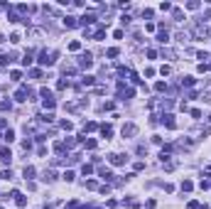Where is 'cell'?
Masks as SVG:
<instances>
[{"label":"cell","mask_w":211,"mask_h":209,"mask_svg":"<svg viewBox=\"0 0 211 209\" xmlns=\"http://www.w3.org/2000/svg\"><path fill=\"white\" fill-rule=\"evenodd\" d=\"M64 25H66V27H76V25H79V22H76V17H71V15H66V17H64Z\"/></svg>","instance_id":"7c38bea8"},{"label":"cell","mask_w":211,"mask_h":209,"mask_svg":"<svg viewBox=\"0 0 211 209\" xmlns=\"http://www.w3.org/2000/svg\"><path fill=\"white\" fill-rule=\"evenodd\" d=\"M74 177H76V175L71 172V170H66V172H64V180H66V182H74Z\"/></svg>","instance_id":"cb8c5ba5"},{"label":"cell","mask_w":211,"mask_h":209,"mask_svg":"<svg viewBox=\"0 0 211 209\" xmlns=\"http://www.w3.org/2000/svg\"><path fill=\"white\" fill-rule=\"evenodd\" d=\"M44 180H54V170H47V172H44Z\"/></svg>","instance_id":"8d00e7d4"},{"label":"cell","mask_w":211,"mask_h":209,"mask_svg":"<svg viewBox=\"0 0 211 209\" xmlns=\"http://www.w3.org/2000/svg\"><path fill=\"white\" fill-rule=\"evenodd\" d=\"M0 177H3V180H10V177H12V172H10V170H5V172H0Z\"/></svg>","instance_id":"e575fe53"},{"label":"cell","mask_w":211,"mask_h":209,"mask_svg":"<svg viewBox=\"0 0 211 209\" xmlns=\"http://www.w3.org/2000/svg\"><path fill=\"white\" fill-rule=\"evenodd\" d=\"M69 49H71V52H79V49H81V44H79V42H71V44H69Z\"/></svg>","instance_id":"836d02e7"},{"label":"cell","mask_w":211,"mask_h":209,"mask_svg":"<svg viewBox=\"0 0 211 209\" xmlns=\"http://www.w3.org/2000/svg\"><path fill=\"white\" fill-rule=\"evenodd\" d=\"M81 172H84V175H91V172H93V167H91V165H84V167H81Z\"/></svg>","instance_id":"d6a6232c"},{"label":"cell","mask_w":211,"mask_h":209,"mask_svg":"<svg viewBox=\"0 0 211 209\" xmlns=\"http://www.w3.org/2000/svg\"><path fill=\"white\" fill-rule=\"evenodd\" d=\"M138 133V126L135 123H125L123 126V138H130V136H135Z\"/></svg>","instance_id":"277c9868"},{"label":"cell","mask_w":211,"mask_h":209,"mask_svg":"<svg viewBox=\"0 0 211 209\" xmlns=\"http://www.w3.org/2000/svg\"><path fill=\"white\" fill-rule=\"evenodd\" d=\"M93 22H96V15H91V12L81 17V25H93Z\"/></svg>","instance_id":"30bf717a"},{"label":"cell","mask_w":211,"mask_h":209,"mask_svg":"<svg viewBox=\"0 0 211 209\" xmlns=\"http://www.w3.org/2000/svg\"><path fill=\"white\" fill-rule=\"evenodd\" d=\"M12 197H15V204L17 207H27V197L22 192H17V189H12Z\"/></svg>","instance_id":"5b68a950"},{"label":"cell","mask_w":211,"mask_h":209,"mask_svg":"<svg viewBox=\"0 0 211 209\" xmlns=\"http://www.w3.org/2000/svg\"><path fill=\"white\" fill-rule=\"evenodd\" d=\"M69 209H81V204H79V202H71V204H69Z\"/></svg>","instance_id":"74e56055"},{"label":"cell","mask_w":211,"mask_h":209,"mask_svg":"<svg viewBox=\"0 0 211 209\" xmlns=\"http://www.w3.org/2000/svg\"><path fill=\"white\" fill-rule=\"evenodd\" d=\"M3 138H5L8 143H12V140H15V130H5V136H3Z\"/></svg>","instance_id":"2e32d148"},{"label":"cell","mask_w":211,"mask_h":209,"mask_svg":"<svg viewBox=\"0 0 211 209\" xmlns=\"http://www.w3.org/2000/svg\"><path fill=\"white\" fill-rule=\"evenodd\" d=\"M79 67H81V69H91V67H93V57H91V52H84V54L79 57Z\"/></svg>","instance_id":"7a4b0ae2"},{"label":"cell","mask_w":211,"mask_h":209,"mask_svg":"<svg viewBox=\"0 0 211 209\" xmlns=\"http://www.w3.org/2000/svg\"><path fill=\"white\" fill-rule=\"evenodd\" d=\"M165 89H167L165 81H157V84H155V91H165Z\"/></svg>","instance_id":"f546056e"},{"label":"cell","mask_w":211,"mask_h":209,"mask_svg":"<svg viewBox=\"0 0 211 209\" xmlns=\"http://www.w3.org/2000/svg\"><path fill=\"white\" fill-rule=\"evenodd\" d=\"M160 74H162V77H167V74H172V67H167V64H165V67L160 69Z\"/></svg>","instance_id":"4316f807"},{"label":"cell","mask_w":211,"mask_h":209,"mask_svg":"<svg viewBox=\"0 0 211 209\" xmlns=\"http://www.w3.org/2000/svg\"><path fill=\"white\" fill-rule=\"evenodd\" d=\"M209 187H211V182H209Z\"/></svg>","instance_id":"ab89813d"},{"label":"cell","mask_w":211,"mask_h":209,"mask_svg":"<svg viewBox=\"0 0 211 209\" xmlns=\"http://www.w3.org/2000/svg\"><path fill=\"white\" fill-rule=\"evenodd\" d=\"M191 187H194V185H191L189 180H184V182H182V189H184V192H191Z\"/></svg>","instance_id":"7402d4cb"},{"label":"cell","mask_w":211,"mask_h":209,"mask_svg":"<svg viewBox=\"0 0 211 209\" xmlns=\"http://www.w3.org/2000/svg\"><path fill=\"white\" fill-rule=\"evenodd\" d=\"M40 96H42V106H44L47 111H52V108L56 106V101H54V93H52L49 89H42V91H40Z\"/></svg>","instance_id":"6da1fadb"},{"label":"cell","mask_w":211,"mask_h":209,"mask_svg":"<svg viewBox=\"0 0 211 209\" xmlns=\"http://www.w3.org/2000/svg\"><path fill=\"white\" fill-rule=\"evenodd\" d=\"M15 101H20V103H22V101H30V91H27L25 86H20V89L15 91Z\"/></svg>","instance_id":"3957f363"},{"label":"cell","mask_w":211,"mask_h":209,"mask_svg":"<svg viewBox=\"0 0 211 209\" xmlns=\"http://www.w3.org/2000/svg\"><path fill=\"white\" fill-rule=\"evenodd\" d=\"M125 160H128V158H125V155H118V153L110 155V165H125Z\"/></svg>","instance_id":"52a82bcc"},{"label":"cell","mask_w":211,"mask_h":209,"mask_svg":"<svg viewBox=\"0 0 211 209\" xmlns=\"http://www.w3.org/2000/svg\"><path fill=\"white\" fill-rule=\"evenodd\" d=\"M10 42H12V44L20 42V32H12V34H10Z\"/></svg>","instance_id":"d4e9b609"},{"label":"cell","mask_w":211,"mask_h":209,"mask_svg":"<svg viewBox=\"0 0 211 209\" xmlns=\"http://www.w3.org/2000/svg\"><path fill=\"white\" fill-rule=\"evenodd\" d=\"M10 108H12L10 101H0V111H10Z\"/></svg>","instance_id":"44dd1931"},{"label":"cell","mask_w":211,"mask_h":209,"mask_svg":"<svg viewBox=\"0 0 211 209\" xmlns=\"http://www.w3.org/2000/svg\"><path fill=\"white\" fill-rule=\"evenodd\" d=\"M106 54H108V57H110V59H116V57H118V47H110V49H108V52H106Z\"/></svg>","instance_id":"ac0fdd59"},{"label":"cell","mask_w":211,"mask_h":209,"mask_svg":"<svg viewBox=\"0 0 211 209\" xmlns=\"http://www.w3.org/2000/svg\"><path fill=\"white\" fill-rule=\"evenodd\" d=\"M56 89H59V91H62V89H66V81H64V79H59V81H56Z\"/></svg>","instance_id":"d590c367"},{"label":"cell","mask_w":211,"mask_h":209,"mask_svg":"<svg viewBox=\"0 0 211 209\" xmlns=\"http://www.w3.org/2000/svg\"><path fill=\"white\" fill-rule=\"evenodd\" d=\"M201 101H211V86H209V89L201 93Z\"/></svg>","instance_id":"603a6c76"},{"label":"cell","mask_w":211,"mask_h":209,"mask_svg":"<svg viewBox=\"0 0 211 209\" xmlns=\"http://www.w3.org/2000/svg\"><path fill=\"white\" fill-rule=\"evenodd\" d=\"M22 64H25V67H30V64H32V54H30V52L22 57Z\"/></svg>","instance_id":"ffe728a7"},{"label":"cell","mask_w":211,"mask_h":209,"mask_svg":"<svg viewBox=\"0 0 211 209\" xmlns=\"http://www.w3.org/2000/svg\"><path fill=\"white\" fill-rule=\"evenodd\" d=\"M162 123L167 126V128H174L177 123H174V116H172V113H165V116H162Z\"/></svg>","instance_id":"ba28073f"},{"label":"cell","mask_w":211,"mask_h":209,"mask_svg":"<svg viewBox=\"0 0 211 209\" xmlns=\"http://www.w3.org/2000/svg\"><path fill=\"white\" fill-rule=\"evenodd\" d=\"M206 69H211V64H209V67H206Z\"/></svg>","instance_id":"f35d334b"},{"label":"cell","mask_w":211,"mask_h":209,"mask_svg":"<svg viewBox=\"0 0 211 209\" xmlns=\"http://www.w3.org/2000/svg\"><path fill=\"white\" fill-rule=\"evenodd\" d=\"M22 177H25V180H32V177H34V167H32V165H27V167L22 170Z\"/></svg>","instance_id":"9c48e42d"},{"label":"cell","mask_w":211,"mask_h":209,"mask_svg":"<svg viewBox=\"0 0 211 209\" xmlns=\"http://www.w3.org/2000/svg\"><path fill=\"white\" fill-rule=\"evenodd\" d=\"M98 175H101L103 180H110V177H113V175H110V170H108V167H101V170H98Z\"/></svg>","instance_id":"4fadbf2b"},{"label":"cell","mask_w":211,"mask_h":209,"mask_svg":"<svg viewBox=\"0 0 211 209\" xmlns=\"http://www.w3.org/2000/svg\"><path fill=\"white\" fill-rule=\"evenodd\" d=\"M157 40H160V42H167V40H169V34H167L165 30H160V34H157Z\"/></svg>","instance_id":"d6986e66"},{"label":"cell","mask_w":211,"mask_h":209,"mask_svg":"<svg viewBox=\"0 0 211 209\" xmlns=\"http://www.w3.org/2000/svg\"><path fill=\"white\" fill-rule=\"evenodd\" d=\"M101 136H103V138L108 140V138L113 136V128H110V126H101Z\"/></svg>","instance_id":"8fae6325"},{"label":"cell","mask_w":211,"mask_h":209,"mask_svg":"<svg viewBox=\"0 0 211 209\" xmlns=\"http://www.w3.org/2000/svg\"><path fill=\"white\" fill-rule=\"evenodd\" d=\"M84 84H86V86H93V84H96V77H91V74L84 77Z\"/></svg>","instance_id":"e0dca14e"},{"label":"cell","mask_w":211,"mask_h":209,"mask_svg":"<svg viewBox=\"0 0 211 209\" xmlns=\"http://www.w3.org/2000/svg\"><path fill=\"white\" fill-rule=\"evenodd\" d=\"M0 160H3L5 165H10V162H12V153H10L8 148H3V150H0Z\"/></svg>","instance_id":"8992f818"},{"label":"cell","mask_w":211,"mask_h":209,"mask_svg":"<svg viewBox=\"0 0 211 209\" xmlns=\"http://www.w3.org/2000/svg\"><path fill=\"white\" fill-rule=\"evenodd\" d=\"M20 77H22V74H20V71H17V69H15V71H10V79H12V81H17V79H20Z\"/></svg>","instance_id":"f1b7e54d"},{"label":"cell","mask_w":211,"mask_h":209,"mask_svg":"<svg viewBox=\"0 0 211 209\" xmlns=\"http://www.w3.org/2000/svg\"><path fill=\"white\" fill-rule=\"evenodd\" d=\"M84 143H86V148H88V150H93V148H96V140H93V138H88V140L84 138Z\"/></svg>","instance_id":"484cf974"},{"label":"cell","mask_w":211,"mask_h":209,"mask_svg":"<svg viewBox=\"0 0 211 209\" xmlns=\"http://www.w3.org/2000/svg\"><path fill=\"white\" fill-rule=\"evenodd\" d=\"M54 150H56V153H62V150H64V143L56 140V143H54Z\"/></svg>","instance_id":"1f68e13d"},{"label":"cell","mask_w":211,"mask_h":209,"mask_svg":"<svg viewBox=\"0 0 211 209\" xmlns=\"http://www.w3.org/2000/svg\"><path fill=\"white\" fill-rule=\"evenodd\" d=\"M182 84H184V86H194V84H197V79H194V77H184V79H182Z\"/></svg>","instance_id":"9a60e30c"},{"label":"cell","mask_w":211,"mask_h":209,"mask_svg":"<svg viewBox=\"0 0 211 209\" xmlns=\"http://www.w3.org/2000/svg\"><path fill=\"white\" fill-rule=\"evenodd\" d=\"M10 62H12V57H10V54H0V64H3V67H8Z\"/></svg>","instance_id":"5bb4252c"},{"label":"cell","mask_w":211,"mask_h":209,"mask_svg":"<svg viewBox=\"0 0 211 209\" xmlns=\"http://www.w3.org/2000/svg\"><path fill=\"white\" fill-rule=\"evenodd\" d=\"M62 128H64V130H71L74 123H71V121H62Z\"/></svg>","instance_id":"4dcf8cb0"},{"label":"cell","mask_w":211,"mask_h":209,"mask_svg":"<svg viewBox=\"0 0 211 209\" xmlns=\"http://www.w3.org/2000/svg\"><path fill=\"white\" fill-rule=\"evenodd\" d=\"M30 77H32V79H40V77H42V71H40V69H32V71H30Z\"/></svg>","instance_id":"83f0119b"}]
</instances>
